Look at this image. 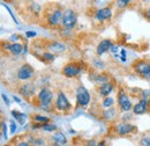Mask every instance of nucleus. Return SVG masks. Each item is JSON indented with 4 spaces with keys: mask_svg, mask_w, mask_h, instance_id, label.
I'll return each instance as SVG.
<instances>
[{
    "mask_svg": "<svg viewBox=\"0 0 150 146\" xmlns=\"http://www.w3.org/2000/svg\"><path fill=\"white\" fill-rule=\"evenodd\" d=\"M146 18H147L150 21V7L148 8V9H147V11H146Z\"/></svg>",
    "mask_w": 150,
    "mask_h": 146,
    "instance_id": "nucleus-33",
    "label": "nucleus"
},
{
    "mask_svg": "<svg viewBox=\"0 0 150 146\" xmlns=\"http://www.w3.org/2000/svg\"><path fill=\"white\" fill-rule=\"evenodd\" d=\"M118 50H119V48H118V47H115V45H112V48H111V51H112L113 54H117V52H118Z\"/></svg>",
    "mask_w": 150,
    "mask_h": 146,
    "instance_id": "nucleus-30",
    "label": "nucleus"
},
{
    "mask_svg": "<svg viewBox=\"0 0 150 146\" xmlns=\"http://www.w3.org/2000/svg\"><path fill=\"white\" fill-rule=\"evenodd\" d=\"M34 74H35L34 69L30 65L24 64V65H22L20 67L19 71H18V79H20V80H29L30 78L34 77Z\"/></svg>",
    "mask_w": 150,
    "mask_h": 146,
    "instance_id": "nucleus-6",
    "label": "nucleus"
},
{
    "mask_svg": "<svg viewBox=\"0 0 150 146\" xmlns=\"http://www.w3.org/2000/svg\"><path fill=\"white\" fill-rule=\"evenodd\" d=\"M19 92H20V94H22L23 96L29 97V96L34 95V93H35V87H34L31 84H25V85H22V86L20 87Z\"/></svg>",
    "mask_w": 150,
    "mask_h": 146,
    "instance_id": "nucleus-14",
    "label": "nucleus"
},
{
    "mask_svg": "<svg viewBox=\"0 0 150 146\" xmlns=\"http://www.w3.org/2000/svg\"><path fill=\"white\" fill-rule=\"evenodd\" d=\"M86 146H95V142L94 140H90V142H89Z\"/></svg>",
    "mask_w": 150,
    "mask_h": 146,
    "instance_id": "nucleus-35",
    "label": "nucleus"
},
{
    "mask_svg": "<svg viewBox=\"0 0 150 146\" xmlns=\"http://www.w3.org/2000/svg\"><path fill=\"white\" fill-rule=\"evenodd\" d=\"M62 15H64V12L61 11L60 7H56L52 9V12L49 14L47 16V22L50 26H58L59 23H61V20H62Z\"/></svg>",
    "mask_w": 150,
    "mask_h": 146,
    "instance_id": "nucleus-5",
    "label": "nucleus"
},
{
    "mask_svg": "<svg viewBox=\"0 0 150 146\" xmlns=\"http://www.w3.org/2000/svg\"><path fill=\"white\" fill-rule=\"evenodd\" d=\"M121 59H122V62H125L126 60V51L125 50H121Z\"/></svg>",
    "mask_w": 150,
    "mask_h": 146,
    "instance_id": "nucleus-31",
    "label": "nucleus"
},
{
    "mask_svg": "<svg viewBox=\"0 0 150 146\" xmlns=\"http://www.w3.org/2000/svg\"><path fill=\"white\" fill-rule=\"evenodd\" d=\"M42 129H43L44 131L51 132V131H54V130H56V127L52 125V124H44V125H42Z\"/></svg>",
    "mask_w": 150,
    "mask_h": 146,
    "instance_id": "nucleus-25",
    "label": "nucleus"
},
{
    "mask_svg": "<svg viewBox=\"0 0 150 146\" xmlns=\"http://www.w3.org/2000/svg\"><path fill=\"white\" fill-rule=\"evenodd\" d=\"M113 91V85L111 82H103L102 85H100V87H99V93H100V95L102 96H108L109 94H111V92Z\"/></svg>",
    "mask_w": 150,
    "mask_h": 146,
    "instance_id": "nucleus-16",
    "label": "nucleus"
},
{
    "mask_svg": "<svg viewBox=\"0 0 150 146\" xmlns=\"http://www.w3.org/2000/svg\"><path fill=\"white\" fill-rule=\"evenodd\" d=\"M27 36L28 37H35L36 36V33H35V31H27Z\"/></svg>",
    "mask_w": 150,
    "mask_h": 146,
    "instance_id": "nucleus-29",
    "label": "nucleus"
},
{
    "mask_svg": "<svg viewBox=\"0 0 150 146\" xmlns=\"http://www.w3.org/2000/svg\"><path fill=\"white\" fill-rule=\"evenodd\" d=\"M133 0H117V6L119 8H125L126 6H128Z\"/></svg>",
    "mask_w": 150,
    "mask_h": 146,
    "instance_id": "nucleus-21",
    "label": "nucleus"
},
{
    "mask_svg": "<svg viewBox=\"0 0 150 146\" xmlns=\"http://www.w3.org/2000/svg\"><path fill=\"white\" fill-rule=\"evenodd\" d=\"M76 101H77V104L81 106V107H86V106L89 104L90 94L84 86L77 87V89H76Z\"/></svg>",
    "mask_w": 150,
    "mask_h": 146,
    "instance_id": "nucleus-2",
    "label": "nucleus"
},
{
    "mask_svg": "<svg viewBox=\"0 0 150 146\" xmlns=\"http://www.w3.org/2000/svg\"><path fill=\"white\" fill-rule=\"evenodd\" d=\"M114 114H115L114 109H108L104 111V117L105 118H111V117L114 116Z\"/></svg>",
    "mask_w": 150,
    "mask_h": 146,
    "instance_id": "nucleus-23",
    "label": "nucleus"
},
{
    "mask_svg": "<svg viewBox=\"0 0 150 146\" xmlns=\"http://www.w3.org/2000/svg\"><path fill=\"white\" fill-rule=\"evenodd\" d=\"M15 130H16V124H15L14 122H12V123H11V132H12V133H14V132H15Z\"/></svg>",
    "mask_w": 150,
    "mask_h": 146,
    "instance_id": "nucleus-28",
    "label": "nucleus"
},
{
    "mask_svg": "<svg viewBox=\"0 0 150 146\" xmlns=\"http://www.w3.org/2000/svg\"><path fill=\"white\" fill-rule=\"evenodd\" d=\"M6 49H7L12 55L18 56L22 52L23 47H22V44H20V43H11V44H7V45H6Z\"/></svg>",
    "mask_w": 150,
    "mask_h": 146,
    "instance_id": "nucleus-15",
    "label": "nucleus"
},
{
    "mask_svg": "<svg viewBox=\"0 0 150 146\" xmlns=\"http://www.w3.org/2000/svg\"><path fill=\"white\" fill-rule=\"evenodd\" d=\"M80 71H81V69H80L79 65H76V64H67L62 70V74L65 77H67V78H74L80 73Z\"/></svg>",
    "mask_w": 150,
    "mask_h": 146,
    "instance_id": "nucleus-8",
    "label": "nucleus"
},
{
    "mask_svg": "<svg viewBox=\"0 0 150 146\" xmlns=\"http://www.w3.org/2000/svg\"><path fill=\"white\" fill-rule=\"evenodd\" d=\"M118 104L122 111H128L132 109V102L127 94L124 91H120L118 94Z\"/></svg>",
    "mask_w": 150,
    "mask_h": 146,
    "instance_id": "nucleus-7",
    "label": "nucleus"
},
{
    "mask_svg": "<svg viewBox=\"0 0 150 146\" xmlns=\"http://www.w3.org/2000/svg\"><path fill=\"white\" fill-rule=\"evenodd\" d=\"M2 130H4V137L7 138V133H6V124L2 123Z\"/></svg>",
    "mask_w": 150,
    "mask_h": 146,
    "instance_id": "nucleus-32",
    "label": "nucleus"
},
{
    "mask_svg": "<svg viewBox=\"0 0 150 146\" xmlns=\"http://www.w3.org/2000/svg\"><path fill=\"white\" fill-rule=\"evenodd\" d=\"M76 21H77V16H76V13H75L73 9H66L64 12V15H62V20H61V24L66 28V29H73L76 24Z\"/></svg>",
    "mask_w": 150,
    "mask_h": 146,
    "instance_id": "nucleus-1",
    "label": "nucleus"
},
{
    "mask_svg": "<svg viewBox=\"0 0 150 146\" xmlns=\"http://www.w3.org/2000/svg\"><path fill=\"white\" fill-rule=\"evenodd\" d=\"M2 99H4V101L6 102V104H9V101H8V99L6 97V95H5V94H2Z\"/></svg>",
    "mask_w": 150,
    "mask_h": 146,
    "instance_id": "nucleus-34",
    "label": "nucleus"
},
{
    "mask_svg": "<svg viewBox=\"0 0 150 146\" xmlns=\"http://www.w3.org/2000/svg\"><path fill=\"white\" fill-rule=\"evenodd\" d=\"M53 140H54V143L58 144V145H66V143H67V139H66V137H65V135L62 133V132H56L54 135H53Z\"/></svg>",
    "mask_w": 150,
    "mask_h": 146,
    "instance_id": "nucleus-17",
    "label": "nucleus"
},
{
    "mask_svg": "<svg viewBox=\"0 0 150 146\" xmlns=\"http://www.w3.org/2000/svg\"><path fill=\"white\" fill-rule=\"evenodd\" d=\"M97 146H106V145H105V143H104V142H100V143H98V145Z\"/></svg>",
    "mask_w": 150,
    "mask_h": 146,
    "instance_id": "nucleus-37",
    "label": "nucleus"
},
{
    "mask_svg": "<svg viewBox=\"0 0 150 146\" xmlns=\"http://www.w3.org/2000/svg\"><path fill=\"white\" fill-rule=\"evenodd\" d=\"M135 131V127L128 124V123H120L117 125V132L121 136H125V135H129L132 132Z\"/></svg>",
    "mask_w": 150,
    "mask_h": 146,
    "instance_id": "nucleus-11",
    "label": "nucleus"
},
{
    "mask_svg": "<svg viewBox=\"0 0 150 146\" xmlns=\"http://www.w3.org/2000/svg\"><path fill=\"white\" fill-rule=\"evenodd\" d=\"M12 115H13V117H14L18 122H20V124H24V120H25L24 114L20 112L18 110H13V111H12Z\"/></svg>",
    "mask_w": 150,
    "mask_h": 146,
    "instance_id": "nucleus-19",
    "label": "nucleus"
},
{
    "mask_svg": "<svg viewBox=\"0 0 150 146\" xmlns=\"http://www.w3.org/2000/svg\"><path fill=\"white\" fill-rule=\"evenodd\" d=\"M65 45L64 44H61V43H58V42H54V43H52L51 44V48H50V50L51 51H53V52H57V54H60V52H62V51H65Z\"/></svg>",
    "mask_w": 150,
    "mask_h": 146,
    "instance_id": "nucleus-18",
    "label": "nucleus"
},
{
    "mask_svg": "<svg viewBox=\"0 0 150 146\" xmlns=\"http://www.w3.org/2000/svg\"><path fill=\"white\" fill-rule=\"evenodd\" d=\"M134 114L136 115H142V114H146L148 111V101L147 100H141L139 103L135 104V107L133 108Z\"/></svg>",
    "mask_w": 150,
    "mask_h": 146,
    "instance_id": "nucleus-12",
    "label": "nucleus"
},
{
    "mask_svg": "<svg viewBox=\"0 0 150 146\" xmlns=\"http://www.w3.org/2000/svg\"><path fill=\"white\" fill-rule=\"evenodd\" d=\"M112 45H113L112 42H111L110 39H103V41L98 44V47H97V54H98V55L105 54L108 50H111Z\"/></svg>",
    "mask_w": 150,
    "mask_h": 146,
    "instance_id": "nucleus-13",
    "label": "nucleus"
},
{
    "mask_svg": "<svg viewBox=\"0 0 150 146\" xmlns=\"http://www.w3.org/2000/svg\"><path fill=\"white\" fill-rule=\"evenodd\" d=\"M14 100H15L16 102H20V99L19 97H16V96H14Z\"/></svg>",
    "mask_w": 150,
    "mask_h": 146,
    "instance_id": "nucleus-38",
    "label": "nucleus"
},
{
    "mask_svg": "<svg viewBox=\"0 0 150 146\" xmlns=\"http://www.w3.org/2000/svg\"><path fill=\"white\" fill-rule=\"evenodd\" d=\"M112 16V11L110 7H104V8H100L96 12L95 14V19L98 20V21H105V20H109Z\"/></svg>",
    "mask_w": 150,
    "mask_h": 146,
    "instance_id": "nucleus-9",
    "label": "nucleus"
},
{
    "mask_svg": "<svg viewBox=\"0 0 150 146\" xmlns=\"http://www.w3.org/2000/svg\"><path fill=\"white\" fill-rule=\"evenodd\" d=\"M18 146H29V144L28 143H20Z\"/></svg>",
    "mask_w": 150,
    "mask_h": 146,
    "instance_id": "nucleus-36",
    "label": "nucleus"
},
{
    "mask_svg": "<svg viewBox=\"0 0 150 146\" xmlns=\"http://www.w3.org/2000/svg\"><path fill=\"white\" fill-rule=\"evenodd\" d=\"M52 99H53L52 92L49 91L47 88L42 89V91L39 92V94H38V100H39V103H40V108L47 109L51 106Z\"/></svg>",
    "mask_w": 150,
    "mask_h": 146,
    "instance_id": "nucleus-3",
    "label": "nucleus"
},
{
    "mask_svg": "<svg viewBox=\"0 0 150 146\" xmlns=\"http://www.w3.org/2000/svg\"><path fill=\"white\" fill-rule=\"evenodd\" d=\"M30 143L33 146H44V139H31Z\"/></svg>",
    "mask_w": 150,
    "mask_h": 146,
    "instance_id": "nucleus-22",
    "label": "nucleus"
},
{
    "mask_svg": "<svg viewBox=\"0 0 150 146\" xmlns=\"http://www.w3.org/2000/svg\"><path fill=\"white\" fill-rule=\"evenodd\" d=\"M35 120H36V122H40V123H44V124H46L50 121L49 117H44V116H36Z\"/></svg>",
    "mask_w": 150,
    "mask_h": 146,
    "instance_id": "nucleus-24",
    "label": "nucleus"
},
{
    "mask_svg": "<svg viewBox=\"0 0 150 146\" xmlns=\"http://www.w3.org/2000/svg\"><path fill=\"white\" fill-rule=\"evenodd\" d=\"M134 70L144 79H150V63L146 60H139L134 64Z\"/></svg>",
    "mask_w": 150,
    "mask_h": 146,
    "instance_id": "nucleus-4",
    "label": "nucleus"
},
{
    "mask_svg": "<svg viewBox=\"0 0 150 146\" xmlns=\"http://www.w3.org/2000/svg\"><path fill=\"white\" fill-rule=\"evenodd\" d=\"M56 106L57 108L59 110H67L69 108V102L66 97V95L64 93H59L58 97H57V102H56Z\"/></svg>",
    "mask_w": 150,
    "mask_h": 146,
    "instance_id": "nucleus-10",
    "label": "nucleus"
},
{
    "mask_svg": "<svg viewBox=\"0 0 150 146\" xmlns=\"http://www.w3.org/2000/svg\"><path fill=\"white\" fill-rule=\"evenodd\" d=\"M43 58L46 59V60H53L54 59V56H53V54H47L46 52V54L43 55Z\"/></svg>",
    "mask_w": 150,
    "mask_h": 146,
    "instance_id": "nucleus-27",
    "label": "nucleus"
},
{
    "mask_svg": "<svg viewBox=\"0 0 150 146\" xmlns=\"http://www.w3.org/2000/svg\"><path fill=\"white\" fill-rule=\"evenodd\" d=\"M113 103H114V100H113L112 97H105L104 99V101H103V107H105V108H111L113 106Z\"/></svg>",
    "mask_w": 150,
    "mask_h": 146,
    "instance_id": "nucleus-20",
    "label": "nucleus"
},
{
    "mask_svg": "<svg viewBox=\"0 0 150 146\" xmlns=\"http://www.w3.org/2000/svg\"><path fill=\"white\" fill-rule=\"evenodd\" d=\"M141 145L142 146H150V137H144L141 139Z\"/></svg>",
    "mask_w": 150,
    "mask_h": 146,
    "instance_id": "nucleus-26",
    "label": "nucleus"
}]
</instances>
